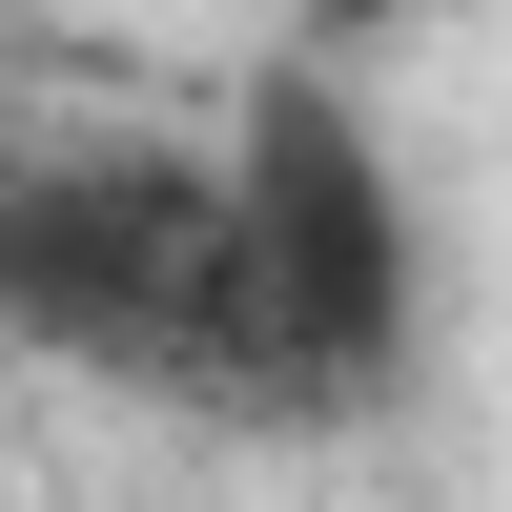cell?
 <instances>
[{"label": "cell", "instance_id": "1", "mask_svg": "<svg viewBox=\"0 0 512 512\" xmlns=\"http://www.w3.org/2000/svg\"><path fill=\"white\" fill-rule=\"evenodd\" d=\"M0 287H21V349H62V369H123V390H185V410H287L226 164H164V144L0 164Z\"/></svg>", "mask_w": 512, "mask_h": 512}, {"label": "cell", "instance_id": "2", "mask_svg": "<svg viewBox=\"0 0 512 512\" xmlns=\"http://www.w3.org/2000/svg\"><path fill=\"white\" fill-rule=\"evenodd\" d=\"M226 226H246V287H267V369L287 410H369L410 369V185L390 144L349 123L328 62H267L226 123Z\"/></svg>", "mask_w": 512, "mask_h": 512}, {"label": "cell", "instance_id": "3", "mask_svg": "<svg viewBox=\"0 0 512 512\" xmlns=\"http://www.w3.org/2000/svg\"><path fill=\"white\" fill-rule=\"evenodd\" d=\"M390 21H410V0H287V41H308V62H369Z\"/></svg>", "mask_w": 512, "mask_h": 512}, {"label": "cell", "instance_id": "4", "mask_svg": "<svg viewBox=\"0 0 512 512\" xmlns=\"http://www.w3.org/2000/svg\"><path fill=\"white\" fill-rule=\"evenodd\" d=\"M0 369H21V287H0Z\"/></svg>", "mask_w": 512, "mask_h": 512}]
</instances>
